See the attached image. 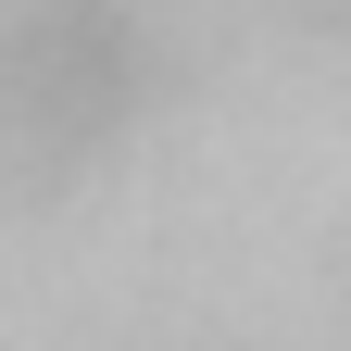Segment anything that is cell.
<instances>
[{"label": "cell", "instance_id": "6da1fadb", "mask_svg": "<svg viewBox=\"0 0 351 351\" xmlns=\"http://www.w3.org/2000/svg\"><path fill=\"white\" fill-rule=\"evenodd\" d=\"M125 88H138V63H125V25L113 0H13L0 13V151L13 163H75L113 138Z\"/></svg>", "mask_w": 351, "mask_h": 351}]
</instances>
